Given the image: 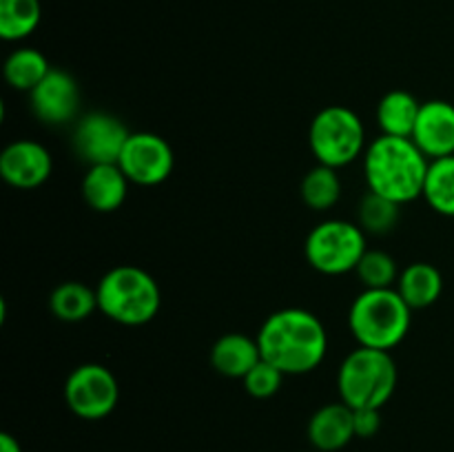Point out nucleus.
<instances>
[{
    "label": "nucleus",
    "mask_w": 454,
    "mask_h": 452,
    "mask_svg": "<svg viewBox=\"0 0 454 452\" xmlns=\"http://www.w3.org/2000/svg\"><path fill=\"white\" fill-rule=\"evenodd\" d=\"M397 292L412 310L433 306L443 292V277L437 266L428 261H415L399 273Z\"/></svg>",
    "instance_id": "f3484780"
},
{
    "label": "nucleus",
    "mask_w": 454,
    "mask_h": 452,
    "mask_svg": "<svg viewBox=\"0 0 454 452\" xmlns=\"http://www.w3.org/2000/svg\"><path fill=\"white\" fill-rule=\"evenodd\" d=\"M131 131L127 124L106 111H91L75 122L74 149L89 167L118 164Z\"/></svg>",
    "instance_id": "1a4fd4ad"
},
{
    "label": "nucleus",
    "mask_w": 454,
    "mask_h": 452,
    "mask_svg": "<svg viewBox=\"0 0 454 452\" xmlns=\"http://www.w3.org/2000/svg\"><path fill=\"white\" fill-rule=\"evenodd\" d=\"M355 437L371 439L380 433L381 415L377 408H355Z\"/></svg>",
    "instance_id": "bb28decb"
},
{
    "label": "nucleus",
    "mask_w": 454,
    "mask_h": 452,
    "mask_svg": "<svg viewBox=\"0 0 454 452\" xmlns=\"http://www.w3.org/2000/svg\"><path fill=\"white\" fill-rule=\"evenodd\" d=\"M53 173V158L40 142L16 140L0 153V175L18 191L43 186Z\"/></svg>",
    "instance_id": "f8f14e48"
},
{
    "label": "nucleus",
    "mask_w": 454,
    "mask_h": 452,
    "mask_svg": "<svg viewBox=\"0 0 454 452\" xmlns=\"http://www.w3.org/2000/svg\"><path fill=\"white\" fill-rule=\"evenodd\" d=\"M421 102L403 89L388 91L377 105V124L384 136L412 137Z\"/></svg>",
    "instance_id": "a211bd4d"
},
{
    "label": "nucleus",
    "mask_w": 454,
    "mask_h": 452,
    "mask_svg": "<svg viewBox=\"0 0 454 452\" xmlns=\"http://www.w3.org/2000/svg\"><path fill=\"white\" fill-rule=\"evenodd\" d=\"M43 20L40 0H0V38L7 43L25 40Z\"/></svg>",
    "instance_id": "4be33fe9"
},
{
    "label": "nucleus",
    "mask_w": 454,
    "mask_h": 452,
    "mask_svg": "<svg viewBox=\"0 0 454 452\" xmlns=\"http://www.w3.org/2000/svg\"><path fill=\"white\" fill-rule=\"evenodd\" d=\"M412 308L397 288H364L348 310V328L359 346L393 350L411 332Z\"/></svg>",
    "instance_id": "7ed1b4c3"
},
{
    "label": "nucleus",
    "mask_w": 454,
    "mask_h": 452,
    "mask_svg": "<svg viewBox=\"0 0 454 452\" xmlns=\"http://www.w3.org/2000/svg\"><path fill=\"white\" fill-rule=\"evenodd\" d=\"M65 403L75 417L98 421L115 410L120 386L114 372L102 363H80L65 381Z\"/></svg>",
    "instance_id": "6e6552de"
},
{
    "label": "nucleus",
    "mask_w": 454,
    "mask_h": 452,
    "mask_svg": "<svg viewBox=\"0 0 454 452\" xmlns=\"http://www.w3.org/2000/svg\"><path fill=\"white\" fill-rule=\"evenodd\" d=\"M51 69L53 66L49 65L44 53L34 47H18L16 51L9 53L3 66L9 87L25 93L34 91Z\"/></svg>",
    "instance_id": "aec40b11"
},
{
    "label": "nucleus",
    "mask_w": 454,
    "mask_h": 452,
    "mask_svg": "<svg viewBox=\"0 0 454 452\" xmlns=\"http://www.w3.org/2000/svg\"><path fill=\"white\" fill-rule=\"evenodd\" d=\"M301 202L310 208V211H331L341 198V180L337 168L326 167V164H317L310 168L300 184Z\"/></svg>",
    "instance_id": "412c9836"
},
{
    "label": "nucleus",
    "mask_w": 454,
    "mask_h": 452,
    "mask_svg": "<svg viewBox=\"0 0 454 452\" xmlns=\"http://www.w3.org/2000/svg\"><path fill=\"white\" fill-rule=\"evenodd\" d=\"M129 177L118 164H96L89 167L82 177V199L98 213H114L129 195Z\"/></svg>",
    "instance_id": "2eb2a0df"
},
{
    "label": "nucleus",
    "mask_w": 454,
    "mask_h": 452,
    "mask_svg": "<svg viewBox=\"0 0 454 452\" xmlns=\"http://www.w3.org/2000/svg\"><path fill=\"white\" fill-rule=\"evenodd\" d=\"M397 363L388 350L357 346L348 353L337 370V390L346 406L381 408L397 388Z\"/></svg>",
    "instance_id": "39448f33"
},
{
    "label": "nucleus",
    "mask_w": 454,
    "mask_h": 452,
    "mask_svg": "<svg viewBox=\"0 0 454 452\" xmlns=\"http://www.w3.org/2000/svg\"><path fill=\"white\" fill-rule=\"evenodd\" d=\"M260 362L262 350L257 337L244 332H226L211 348V366L231 379H244Z\"/></svg>",
    "instance_id": "dca6fc26"
},
{
    "label": "nucleus",
    "mask_w": 454,
    "mask_h": 452,
    "mask_svg": "<svg viewBox=\"0 0 454 452\" xmlns=\"http://www.w3.org/2000/svg\"><path fill=\"white\" fill-rule=\"evenodd\" d=\"M315 452H319V450H315Z\"/></svg>",
    "instance_id": "c85d7f7f"
},
{
    "label": "nucleus",
    "mask_w": 454,
    "mask_h": 452,
    "mask_svg": "<svg viewBox=\"0 0 454 452\" xmlns=\"http://www.w3.org/2000/svg\"><path fill=\"white\" fill-rule=\"evenodd\" d=\"M284 372L279 368H275L273 363H269L266 359H262L251 372L242 379L244 390H247L251 397L255 399H270L273 394L279 393L284 381Z\"/></svg>",
    "instance_id": "a878e982"
},
{
    "label": "nucleus",
    "mask_w": 454,
    "mask_h": 452,
    "mask_svg": "<svg viewBox=\"0 0 454 452\" xmlns=\"http://www.w3.org/2000/svg\"><path fill=\"white\" fill-rule=\"evenodd\" d=\"M49 310L56 319L67 323L84 322L98 310L96 288L82 282H62L49 295Z\"/></svg>",
    "instance_id": "6ab92c4d"
},
{
    "label": "nucleus",
    "mask_w": 454,
    "mask_h": 452,
    "mask_svg": "<svg viewBox=\"0 0 454 452\" xmlns=\"http://www.w3.org/2000/svg\"><path fill=\"white\" fill-rule=\"evenodd\" d=\"M359 226L364 233L372 235H386L397 226L399 222V204L393 199L384 198L380 193L368 191L359 202Z\"/></svg>",
    "instance_id": "b1692460"
},
{
    "label": "nucleus",
    "mask_w": 454,
    "mask_h": 452,
    "mask_svg": "<svg viewBox=\"0 0 454 452\" xmlns=\"http://www.w3.org/2000/svg\"><path fill=\"white\" fill-rule=\"evenodd\" d=\"M118 167L131 184L137 186H158L173 173L176 155L171 144L162 136L151 131L131 133L124 144Z\"/></svg>",
    "instance_id": "9d476101"
},
{
    "label": "nucleus",
    "mask_w": 454,
    "mask_h": 452,
    "mask_svg": "<svg viewBox=\"0 0 454 452\" xmlns=\"http://www.w3.org/2000/svg\"><path fill=\"white\" fill-rule=\"evenodd\" d=\"M262 359L284 375H306L322 366L328 353V332L322 319L306 308L270 313L257 332Z\"/></svg>",
    "instance_id": "f257e3e1"
},
{
    "label": "nucleus",
    "mask_w": 454,
    "mask_h": 452,
    "mask_svg": "<svg viewBox=\"0 0 454 452\" xmlns=\"http://www.w3.org/2000/svg\"><path fill=\"white\" fill-rule=\"evenodd\" d=\"M98 310L122 326H145L162 306V291L153 275L133 264L106 270L96 286Z\"/></svg>",
    "instance_id": "20e7f679"
},
{
    "label": "nucleus",
    "mask_w": 454,
    "mask_h": 452,
    "mask_svg": "<svg viewBox=\"0 0 454 452\" xmlns=\"http://www.w3.org/2000/svg\"><path fill=\"white\" fill-rule=\"evenodd\" d=\"M309 146L317 164L344 168L366 151V129L353 109L341 105L326 106L313 118L309 129Z\"/></svg>",
    "instance_id": "423d86ee"
},
{
    "label": "nucleus",
    "mask_w": 454,
    "mask_h": 452,
    "mask_svg": "<svg viewBox=\"0 0 454 452\" xmlns=\"http://www.w3.org/2000/svg\"><path fill=\"white\" fill-rule=\"evenodd\" d=\"M29 106L35 118L49 127H62L78 118L80 87L67 71L53 66L43 82L29 93Z\"/></svg>",
    "instance_id": "9b49d317"
},
{
    "label": "nucleus",
    "mask_w": 454,
    "mask_h": 452,
    "mask_svg": "<svg viewBox=\"0 0 454 452\" xmlns=\"http://www.w3.org/2000/svg\"><path fill=\"white\" fill-rule=\"evenodd\" d=\"M430 160L411 137L384 136L364 151V177L368 191L393 199L399 207L424 195Z\"/></svg>",
    "instance_id": "f03ea898"
},
{
    "label": "nucleus",
    "mask_w": 454,
    "mask_h": 452,
    "mask_svg": "<svg viewBox=\"0 0 454 452\" xmlns=\"http://www.w3.org/2000/svg\"><path fill=\"white\" fill-rule=\"evenodd\" d=\"M412 142L428 160L454 155V105L446 100L421 102Z\"/></svg>",
    "instance_id": "ddd939ff"
},
{
    "label": "nucleus",
    "mask_w": 454,
    "mask_h": 452,
    "mask_svg": "<svg viewBox=\"0 0 454 452\" xmlns=\"http://www.w3.org/2000/svg\"><path fill=\"white\" fill-rule=\"evenodd\" d=\"M366 246V233L348 220H324L309 233L304 244L306 261L322 275H346L357 269Z\"/></svg>",
    "instance_id": "0eeeda50"
},
{
    "label": "nucleus",
    "mask_w": 454,
    "mask_h": 452,
    "mask_svg": "<svg viewBox=\"0 0 454 452\" xmlns=\"http://www.w3.org/2000/svg\"><path fill=\"white\" fill-rule=\"evenodd\" d=\"M310 446L319 452H337L355 439L353 408L340 403H326L317 408L309 421Z\"/></svg>",
    "instance_id": "4468645a"
},
{
    "label": "nucleus",
    "mask_w": 454,
    "mask_h": 452,
    "mask_svg": "<svg viewBox=\"0 0 454 452\" xmlns=\"http://www.w3.org/2000/svg\"><path fill=\"white\" fill-rule=\"evenodd\" d=\"M359 282L364 284V288H395L399 279V269L397 261L390 253L380 251V248H368L364 253L362 261L355 269Z\"/></svg>",
    "instance_id": "393cba45"
},
{
    "label": "nucleus",
    "mask_w": 454,
    "mask_h": 452,
    "mask_svg": "<svg viewBox=\"0 0 454 452\" xmlns=\"http://www.w3.org/2000/svg\"><path fill=\"white\" fill-rule=\"evenodd\" d=\"M421 198L439 215L454 217V155L430 160Z\"/></svg>",
    "instance_id": "5701e85b"
},
{
    "label": "nucleus",
    "mask_w": 454,
    "mask_h": 452,
    "mask_svg": "<svg viewBox=\"0 0 454 452\" xmlns=\"http://www.w3.org/2000/svg\"><path fill=\"white\" fill-rule=\"evenodd\" d=\"M0 452H22V446L16 437H12L9 433H3L0 434Z\"/></svg>",
    "instance_id": "cd10ccee"
}]
</instances>
